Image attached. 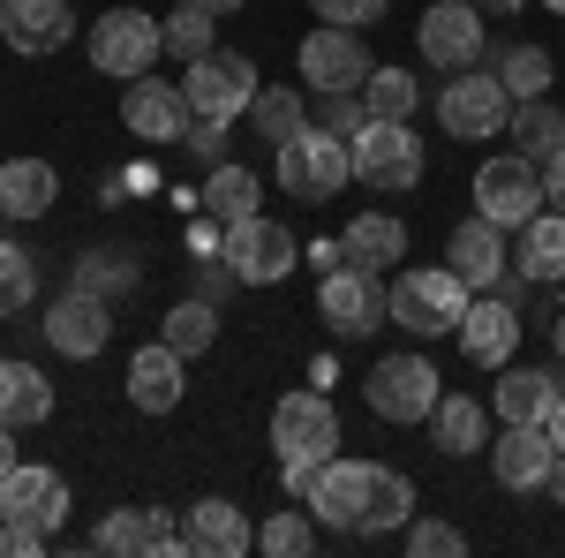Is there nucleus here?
Instances as JSON below:
<instances>
[{
    "instance_id": "8",
    "label": "nucleus",
    "mask_w": 565,
    "mask_h": 558,
    "mask_svg": "<svg viewBox=\"0 0 565 558\" xmlns=\"http://www.w3.org/2000/svg\"><path fill=\"white\" fill-rule=\"evenodd\" d=\"M317 317L340 333V340H370L377 325L392 317V287L385 272H362V264H340L317 280Z\"/></svg>"
},
{
    "instance_id": "10",
    "label": "nucleus",
    "mask_w": 565,
    "mask_h": 558,
    "mask_svg": "<svg viewBox=\"0 0 565 558\" xmlns=\"http://www.w3.org/2000/svg\"><path fill=\"white\" fill-rule=\"evenodd\" d=\"M218 257L234 264V280H242V287H279V280L302 264V242H295L279 219L249 212V219H234V227H226V250H218Z\"/></svg>"
},
{
    "instance_id": "1",
    "label": "nucleus",
    "mask_w": 565,
    "mask_h": 558,
    "mask_svg": "<svg viewBox=\"0 0 565 558\" xmlns=\"http://www.w3.org/2000/svg\"><path fill=\"white\" fill-rule=\"evenodd\" d=\"M317 528H340V536H392V528H407L415 520V483L385 461H324L317 483H309L302 498Z\"/></svg>"
},
{
    "instance_id": "13",
    "label": "nucleus",
    "mask_w": 565,
    "mask_h": 558,
    "mask_svg": "<svg viewBox=\"0 0 565 558\" xmlns=\"http://www.w3.org/2000/svg\"><path fill=\"white\" fill-rule=\"evenodd\" d=\"M370 408L385 415V423H430L437 392H445V378H437L430 355H385L377 370H370Z\"/></svg>"
},
{
    "instance_id": "25",
    "label": "nucleus",
    "mask_w": 565,
    "mask_h": 558,
    "mask_svg": "<svg viewBox=\"0 0 565 558\" xmlns=\"http://www.w3.org/2000/svg\"><path fill=\"white\" fill-rule=\"evenodd\" d=\"M430 445L445 461H468V453H490V408L468 400V392H437L430 408Z\"/></svg>"
},
{
    "instance_id": "6",
    "label": "nucleus",
    "mask_w": 565,
    "mask_h": 558,
    "mask_svg": "<svg viewBox=\"0 0 565 558\" xmlns=\"http://www.w3.org/2000/svg\"><path fill=\"white\" fill-rule=\"evenodd\" d=\"M505 122H513V91L490 69H460L437 91V129L460 136V144H490V136H505Z\"/></svg>"
},
{
    "instance_id": "3",
    "label": "nucleus",
    "mask_w": 565,
    "mask_h": 558,
    "mask_svg": "<svg viewBox=\"0 0 565 558\" xmlns=\"http://www.w3.org/2000/svg\"><path fill=\"white\" fill-rule=\"evenodd\" d=\"M468 302H476V287H468L452 264L399 272V280H392V325H399V333H415V340H445V333H460Z\"/></svg>"
},
{
    "instance_id": "39",
    "label": "nucleus",
    "mask_w": 565,
    "mask_h": 558,
    "mask_svg": "<svg viewBox=\"0 0 565 558\" xmlns=\"http://www.w3.org/2000/svg\"><path fill=\"white\" fill-rule=\"evenodd\" d=\"M317 544H324V536H317V514H309V506H287V514H271L257 528V551H271V558H309Z\"/></svg>"
},
{
    "instance_id": "42",
    "label": "nucleus",
    "mask_w": 565,
    "mask_h": 558,
    "mask_svg": "<svg viewBox=\"0 0 565 558\" xmlns=\"http://www.w3.org/2000/svg\"><path fill=\"white\" fill-rule=\"evenodd\" d=\"M407 551H415V558H460V551H468V536H460L452 520H407Z\"/></svg>"
},
{
    "instance_id": "47",
    "label": "nucleus",
    "mask_w": 565,
    "mask_h": 558,
    "mask_svg": "<svg viewBox=\"0 0 565 558\" xmlns=\"http://www.w3.org/2000/svg\"><path fill=\"white\" fill-rule=\"evenodd\" d=\"M302 264H317V280H324V272H340V264H348V250H340V242H309Z\"/></svg>"
},
{
    "instance_id": "22",
    "label": "nucleus",
    "mask_w": 565,
    "mask_h": 558,
    "mask_svg": "<svg viewBox=\"0 0 565 558\" xmlns=\"http://www.w3.org/2000/svg\"><path fill=\"white\" fill-rule=\"evenodd\" d=\"M181 551H196V558H249V551H257V528H249V514H242L234 498H196L189 520H181Z\"/></svg>"
},
{
    "instance_id": "41",
    "label": "nucleus",
    "mask_w": 565,
    "mask_h": 558,
    "mask_svg": "<svg viewBox=\"0 0 565 558\" xmlns=\"http://www.w3.org/2000/svg\"><path fill=\"white\" fill-rule=\"evenodd\" d=\"M317 129L362 136L370 129V98H362V91H317Z\"/></svg>"
},
{
    "instance_id": "33",
    "label": "nucleus",
    "mask_w": 565,
    "mask_h": 558,
    "mask_svg": "<svg viewBox=\"0 0 565 558\" xmlns=\"http://www.w3.org/2000/svg\"><path fill=\"white\" fill-rule=\"evenodd\" d=\"M257 197H264V189H257V173H249V167H234V159H218V167L204 173V197H196V204H204V212H212L218 227H234V219H249V212H257Z\"/></svg>"
},
{
    "instance_id": "29",
    "label": "nucleus",
    "mask_w": 565,
    "mask_h": 558,
    "mask_svg": "<svg viewBox=\"0 0 565 558\" xmlns=\"http://www.w3.org/2000/svg\"><path fill=\"white\" fill-rule=\"evenodd\" d=\"M53 415V378L45 370H31L23 355H0V423L31 430Z\"/></svg>"
},
{
    "instance_id": "53",
    "label": "nucleus",
    "mask_w": 565,
    "mask_h": 558,
    "mask_svg": "<svg viewBox=\"0 0 565 558\" xmlns=\"http://www.w3.org/2000/svg\"><path fill=\"white\" fill-rule=\"evenodd\" d=\"M551 355H558V362H565V309H558V317H551Z\"/></svg>"
},
{
    "instance_id": "51",
    "label": "nucleus",
    "mask_w": 565,
    "mask_h": 558,
    "mask_svg": "<svg viewBox=\"0 0 565 558\" xmlns=\"http://www.w3.org/2000/svg\"><path fill=\"white\" fill-rule=\"evenodd\" d=\"M15 461H23V453H15V423H0V475L15 468Z\"/></svg>"
},
{
    "instance_id": "27",
    "label": "nucleus",
    "mask_w": 565,
    "mask_h": 558,
    "mask_svg": "<svg viewBox=\"0 0 565 558\" xmlns=\"http://www.w3.org/2000/svg\"><path fill=\"white\" fill-rule=\"evenodd\" d=\"M61 204V173L45 167V159H8L0 167V219H15V227H31Z\"/></svg>"
},
{
    "instance_id": "15",
    "label": "nucleus",
    "mask_w": 565,
    "mask_h": 558,
    "mask_svg": "<svg viewBox=\"0 0 565 558\" xmlns=\"http://www.w3.org/2000/svg\"><path fill=\"white\" fill-rule=\"evenodd\" d=\"M490 475L498 491H551L558 475V445L543 423H505V438H490Z\"/></svg>"
},
{
    "instance_id": "44",
    "label": "nucleus",
    "mask_w": 565,
    "mask_h": 558,
    "mask_svg": "<svg viewBox=\"0 0 565 558\" xmlns=\"http://www.w3.org/2000/svg\"><path fill=\"white\" fill-rule=\"evenodd\" d=\"M181 151H189L196 167H218V159H226V122H189V129H181Z\"/></svg>"
},
{
    "instance_id": "36",
    "label": "nucleus",
    "mask_w": 565,
    "mask_h": 558,
    "mask_svg": "<svg viewBox=\"0 0 565 558\" xmlns=\"http://www.w3.org/2000/svg\"><path fill=\"white\" fill-rule=\"evenodd\" d=\"M159 340L174 347V355H204V347L218 340V302H204V295L174 302V309H167V325H159Z\"/></svg>"
},
{
    "instance_id": "32",
    "label": "nucleus",
    "mask_w": 565,
    "mask_h": 558,
    "mask_svg": "<svg viewBox=\"0 0 565 558\" xmlns=\"http://www.w3.org/2000/svg\"><path fill=\"white\" fill-rule=\"evenodd\" d=\"M249 129H257V144H295V136L309 129V98L295 84H264L257 91V106H249Z\"/></svg>"
},
{
    "instance_id": "40",
    "label": "nucleus",
    "mask_w": 565,
    "mask_h": 558,
    "mask_svg": "<svg viewBox=\"0 0 565 558\" xmlns=\"http://www.w3.org/2000/svg\"><path fill=\"white\" fill-rule=\"evenodd\" d=\"M39 295V264L23 242H0V317H23V302Z\"/></svg>"
},
{
    "instance_id": "11",
    "label": "nucleus",
    "mask_w": 565,
    "mask_h": 558,
    "mask_svg": "<svg viewBox=\"0 0 565 558\" xmlns=\"http://www.w3.org/2000/svg\"><path fill=\"white\" fill-rule=\"evenodd\" d=\"M476 212L490 219V227H505V234H521L527 219L543 212V167L521 159V151L482 159V167H476Z\"/></svg>"
},
{
    "instance_id": "31",
    "label": "nucleus",
    "mask_w": 565,
    "mask_h": 558,
    "mask_svg": "<svg viewBox=\"0 0 565 558\" xmlns=\"http://www.w3.org/2000/svg\"><path fill=\"white\" fill-rule=\"evenodd\" d=\"M505 136H513V151H521V159L551 167V159L565 151V114L551 106V98H521V106H513V122H505Z\"/></svg>"
},
{
    "instance_id": "14",
    "label": "nucleus",
    "mask_w": 565,
    "mask_h": 558,
    "mask_svg": "<svg viewBox=\"0 0 565 558\" xmlns=\"http://www.w3.org/2000/svg\"><path fill=\"white\" fill-rule=\"evenodd\" d=\"M295 69H302L309 91H362L370 84V45H362V31H348V23H317L302 39V53H295Z\"/></svg>"
},
{
    "instance_id": "20",
    "label": "nucleus",
    "mask_w": 565,
    "mask_h": 558,
    "mask_svg": "<svg viewBox=\"0 0 565 558\" xmlns=\"http://www.w3.org/2000/svg\"><path fill=\"white\" fill-rule=\"evenodd\" d=\"M0 39L23 61H45L76 39V8L68 0H0Z\"/></svg>"
},
{
    "instance_id": "17",
    "label": "nucleus",
    "mask_w": 565,
    "mask_h": 558,
    "mask_svg": "<svg viewBox=\"0 0 565 558\" xmlns=\"http://www.w3.org/2000/svg\"><path fill=\"white\" fill-rule=\"evenodd\" d=\"M196 114H189V91L181 84H159V76H136L121 84V129L143 136V144H181Z\"/></svg>"
},
{
    "instance_id": "4",
    "label": "nucleus",
    "mask_w": 565,
    "mask_h": 558,
    "mask_svg": "<svg viewBox=\"0 0 565 558\" xmlns=\"http://www.w3.org/2000/svg\"><path fill=\"white\" fill-rule=\"evenodd\" d=\"M84 53H90V69H98V76L136 84V76H151V69H159L167 31H159V15H143V8H106V15L90 23Z\"/></svg>"
},
{
    "instance_id": "49",
    "label": "nucleus",
    "mask_w": 565,
    "mask_h": 558,
    "mask_svg": "<svg viewBox=\"0 0 565 558\" xmlns=\"http://www.w3.org/2000/svg\"><path fill=\"white\" fill-rule=\"evenodd\" d=\"M309 386L332 392V386H340V362H332V355H317V362H309Z\"/></svg>"
},
{
    "instance_id": "23",
    "label": "nucleus",
    "mask_w": 565,
    "mask_h": 558,
    "mask_svg": "<svg viewBox=\"0 0 565 558\" xmlns=\"http://www.w3.org/2000/svg\"><path fill=\"white\" fill-rule=\"evenodd\" d=\"M90 551L106 558H143V551H181V528L167 520V506H114V514L98 520V536H90Z\"/></svg>"
},
{
    "instance_id": "30",
    "label": "nucleus",
    "mask_w": 565,
    "mask_h": 558,
    "mask_svg": "<svg viewBox=\"0 0 565 558\" xmlns=\"http://www.w3.org/2000/svg\"><path fill=\"white\" fill-rule=\"evenodd\" d=\"M340 250H348V264H362V272H385V264L407 257V219H392V212H354L348 234H340Z\"/></svg>"
},
{
    "instance_id": "18",
    "label": "nucleus",
    "mask_w": 565,
    "mask_h": 558,
    "mask_svg": "<svg viewBox=\"0 0 565 558\" xmlns=\"http://www.w3.org/2000/svg\"><path fill=\"white\" fill-rule=\"evenodd\" d=\"M452 340H460V355H468L476 370H505L513 347H521V309H513V295H476Z\"/></svg>"
},
{
    "instance_id": "46",
    "label": "nucleus",
    "mask_w": 565,
    "mask_h": 558,
    "mask_svg": "<svg viewBox=\"0 0 565 558\" xmlns=\"http://www.w3.org/2000/svg\"><path fill=\"white\" fill-rule=\"evenodd\" d=\"M279 483H287V498H309V483H317V461H279Z\"/></svg>"
},
{
    "instance_id": "54",
    "label": "nucleus",
    "mask_w": 565,
    "mask_h": 558,
    "mask_svg": "<svg viewBox=\"0 0 565 558\" xmlns=\"http://www.w3.org/2000/svg\"><path fill=\"white\" fill-rule=\"evenodd\" d=\"M189 8H212V15H234L242 0H189Z\"/></svg>"
},
{
    "instance_id": "35",
    "label": "nucleus",
    "mask_w": 565,
    "mask_h": 558,
    "mask_svg": "<svg viewBox=\"0 0 565 558\" xmlns=\"http://www.w3.org/2000/svg\"><path fill=\"white\" fill-rule=\"evenodd\" d=\"M136 280H143V257L121 250V242H98V250L76 257V287H90V295H121V287H136Z\"/></svg>"
},
{
    "instance_id": "19",
    "label": "nucleus",
    "mask_w": 565,
    "mask_h": 558,
    "mask_svg": "<svg viewBox=\"0 0 565 558\" xmlns=\"http://www.w3.org/2000/svg\"><path fill=\"white\" fill-rule=\"evenodd\" d=\"M0 520H15V528H61L68 520V483L53 468H31V461H15V468L0 475Z\"/></svg>"
},
{
    "instance_id": "2",
    "label": "nucleus",
    "mask_w": 565,
    "mask_h": 558,
    "mask_svg": "<svg viewBox=\"0 0 565 558\" xmlns=\"http://www.w3.org/2000/svg\"><path fill=\"white\" fill-rule=\"evenodd\" d=\"M271 181H279L295 204H332V197L354 181L348 136H332V129H317V122H309L295 144H279V151H271Z\"/></svg>"
},
{
    "instance_id": "48",
    "label": "nucleus",
    "mask_w": 565,
    "mask_h": 558,
    "mask_svg": "<svg viewBox=\"0 0 565 558\" xmlns=\"http://www.w3.org/2000/svg\"><path fill=\"white\" fill-rule=\"evenodd\" d=\"M543 204H551V212H565V151L543 167Z\"/></svg>"
},
{
    "instance_id": "16",
    "label": "nucleus",
    "mask_w": 565,
    "mask_h": 558,
    "mask_svg": "<svg viewBox=\"0 0 565 558\" xmlns=\"http://www.w3.org/2000/svg\"><path fill=\"white\" fill-rule=\"evenodd\" d=\"M45 340L61 347V355H76V362L106 355V340H114V295L68 287V295H61L53 309H45Z\"/></svg>"
},
{
    "instance_id": "37",
    "label": "nucleus",
    "mask_w": 565,
    "mask_h": 558,
    "mask_svg": "<svg viewBox=\"0 0 565 558\" xmlns=\"http://www.w3.org/2000/svg\"><path fill=\"white\" fill-rule=\"evenodd\" d=\"M159 31H167V53L189 69V61H204V53L218 45V15H212V8H189V0H174V15H167Z\"/></svg>"
},
{
    "instance_id": "9",
    "label": "nucleus",
    "mask_w": 565,
    "mask_h": 558,
    "mask_svg": "<svg viewBox=\"0 0 565 558\" xmlns=\"http://www.w3.org/2000/svg\"><path fill=\"white\" fill-rule=\"evenodd\" d=\"M271 453L279 461H332L340 453V415H332V392L309 386V392H287L279 408H271Z\"/></svg>"
},
{
    "instance_id": "55",
    "label": "nucleus",
    "mask_w": 565,
    "mask_h": 558,
    "mask_svg": "<svg viewBox=\"0 0 565 558\" xmlns=\"http://www.w3.org/2000/svg\"><path fill=\"white\" fill-rule=\"evenodd\" d=\"M551 498L565 506V453H558V475H551Z\"/></svg>"
},
{
    "instance_id": "21",
    "label": "nucleus",
    "mask_w": 565,
    "mask_h": 558,
    "mask_svg": "<svg viewBox=\"0 0 565 558\" xmlns=\"http://www.w3.org/2000/svg\"><path fill=\"white\" fill-rule=\"evenodd\" d=\"M445 264L476 287V295H498L505 280H513V264H505V227H490V219H460L452 234H445Z\"/></svg>"
},
{
    "instance_id": "45",
    "label": "nucleus",
    "mask_w": 565,
    "mask_h": 558,
    "mask_svg": "<svg viewBox=\"0 0 565 558\" xmlns=\"http://www.w3.org/2000/svg\"><path fill=\"white\" fill-rule=\"evenodd\" d=\"M189 250H196V257H218V250H226V227H218V219L204 212L196 227H189Z\"/></svg>"
},
{
    "instance_id": "12",
    "label": "nucleus",
    "mask_w": 565,
    "mask_h": 558,
    "mask_svg": "<svg viewBox=\"0 0 565 558\" xmlns=\"http://www.w3.org/2000/svg\"><path fill=\"white\" fill-rule=\"evenodd\" d=\"M415 45H423V61L445 69V76H460V69H476L490 31H482V8L476 0H430L423 8V23H415Z\"/></svg>"
},
{
    "instance_id": "50",
    "label": "nucleus",
    "mask_w": 565,
    "mask_h": 558,
    "mask_svg": "<svg viewBox=\"0 0 565 558\" xmlns=\"http://www.w3.org/2000/svg\"><path fill=\"white\" fill-rule=\"evenodd\" d=\"M543 430H551V445H558V453H565V392H558V400H551V415H543Z\"/></svg>"
},
{
    "instance_id": "56",
    "label": "nucleus",
    "mask_w": 565,
    "mask_h": 558,
    "mask_svg": "<svg viewBox=\"0 0 565 558\" xmlns=\"http://www.w3.org/2000/svg\"><path fill=\"white\" fill-rule=\"evenodd\" d=\"M543 8H551V15H565V0H543Z\"/></svg>"
},
{
    "instance_id": "38",
    "label": "nucleus",
    "mask_w": 565,
    "mask_h": 558,
    "mask_svg": "<svg viewBox=\"0 0 565 558\" xmlns=\"http://www.w3.org/2000/svg\"><path fill=\"white\" fill-rule=\"evenodd\" d=\"M362 98H370V122H415V106H423V84H415L407 69H370Z\"/></svg>"
},
{
    "instance_id": "28",
    "label": "nucleus",
    "mask_w": 565,
    "mask_h": 558,
    "mask_svg": "<svg viewBox=\"0 0 565 558\" xmlns=\"http://www.w3.org/2000/svg\"><path fill=\"white\" fill-rule=\"evenodd\" d=\"M513 272H521L527 287H558L565 280V212H543L521 227V250H513Z\"/></svg>"
},
{
    "instance_id": "24",
    "label": "nucleus",
    "mask_w": 565,
    "mask_h": 558,
    "mask_svg": "<svg viewBox=\"0 0 565 558\" xmlns=\"http://www.w3.org/2000/svg\"><path fill=\"white\" fill-rule=\"evenodd\" d=\"M181 362L189 355H174L167 340H151V347H136V362H129V408L136 415H174L181 408Z\"/></svg>"
},
{
    "instance_id": "7",
    "label": "nucleus",
    "mask_w": 565,
    "mask_h": 558,
    "mask_svg": "<svg viewBox=\"0 0 565 558\" xmlns=\"http://www.w3.org/2000/svg\"><path fill=\"white\" fill-rule=\"evenodd\" d=\"M348 159L362 189L399 197V189L423 181V136H415V122H370L362 136H348Z\"/></svg>"
},
{
    "instance_id": "34",
    "label": "nucleus",
    "mask_w": 565,
    "mask_h": 558,
    "mask_svg": "<svg viewBox=\"0 0 565 558\" xmlns=\"http://www.w3.org/2000/svg\"><path fill=\"white\" fill-rule=\"evenodd\" d=\"M490 76L513 91V106H521V98H551V84H558V69H551L543 45H505V53L490 61Z\"/></svg>"
},
{
    "instance_id": "43",
    "label": "nucleus",
    "mask_w": 565,
    "mask_h": 558,
    "mask_svg": "<svg viewBox=\"0 0 565 558\" xmlns=\"http://www.w3.org/2000/svg\"><path fill=\"white\" fill-rule=\"evenodd\" d=\"M392 0H317V23H348V31H370V23H385Z\"/></svg>"
},
{
    "instance_id": "52",
    "label": "nucleus",
    "mask_w": 565,
    "mask_h": 558,
    "mask_svg": "<svg viewBox=\"0 0 565 558\" xmlns=\"http://www.w3.org/2000/svg\"><path fill=\"white\" fill-rule=\"evenodd\" d=\"M476 8H482V15H521L527 0H476Z\"/></svg>"
},
{
    "instance_id": "26",
    "label": "nucleus",
    "mask_w": 565,
    "mask_h": 558,
    "mask_svg": "<svg viewBox=\"0 0 565 558\" xmlns=\"http://www.w3.org/2000/svg\"><path fill=\"white\" fill-rule=\"evenodd\" d=\"M558 392L565 386L551 378V370H535V362H505V370H498V392H490V415H498V423H543Z\"/></svg>"
},
{
    "instance_id": "5",
    "label": "nucleus",
    "mask_w": 565,
    "mask_h": 558,
    "mask_svg": "<svg viewBox=\"0 0 565 558\" xmlns=\"http://www.w3.org/2000/svg\"><path fill=\"white\" fill-rule=\"evenodd\" d=\"M181 91H189V114L196 122H242L249 106H257V61L249 53H226V45H212L204 61H189L181 69Z\"/></svg>"
}]
</instances>
